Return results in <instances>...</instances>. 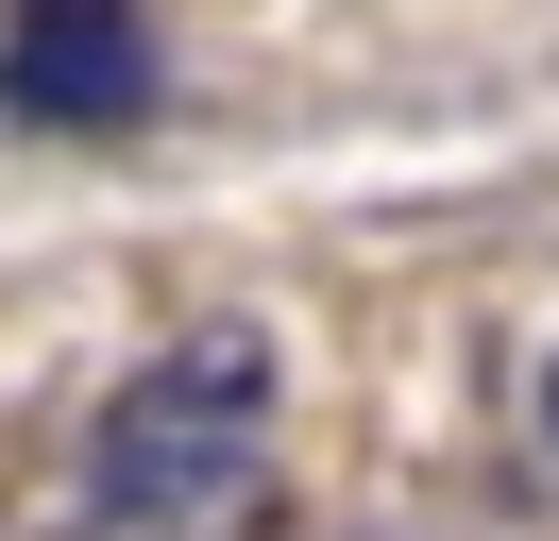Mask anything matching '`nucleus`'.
<instances>
[{
  "instance_id": "nucleus-1",
  "label": "nucleus",
  "mask_w": 559,
  "mask_h": 541,
  "mask_svg": "<svg viewBox=\"0 0 559 541\" xmlns=\"http://www.w3.org/2000/svg\"><path fill=\"white\" fill-rule=\"evenodd\" d=\"M254 440H272V338L204 322L85 423V507L103 525H204L221 491H254Z\"/></svg>"
},
{
  "instance_id": "nucleus-2",
  "label": "nucleus",
  "mask_w": 559,
  "mask_h": 541,
  "mask_svg": "<svg viewBox=\"0 0 559 541\" xmlns=\"http://www.w3.org/2000/svg\"><path fill=\"white\" fill-rule=\"evenodd\" d=\"M170 101L153 0H0V119L17 135H136Z\"/></svg>"
},
{
  "instance_id": "nucleus-3",
  "label": "nucleus",
  "mask_w": 559,
  "mask_h": 541,
  "mask_svg": "<svg viewBox=\"0 0 559 541\" xmlns=\"http://www.w3.org/2000/svg\"><path fill=\"white\" fill-rule=\"evenodd\" d=\"M543 440H559V372H543Z\"/></svg>"
}]
</instances>
